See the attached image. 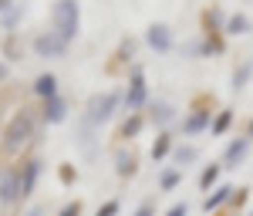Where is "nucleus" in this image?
<instances>
[{"label":"nucleus","mask_w":253,"mask_h":216,"mask_svg":"<svg viewBox=\"0 0 253 216\" xmlns=\"http://www.w3.org/2000/svg\"><path fill=\"white\" fill-rule=\"evenodd\" d=\"M31 135H34V112L31 108H20L17 115L10 118L7 132H3V149L7 152H20L31 142Z\"/></svg>","instance_id":"obj_1"},{"label":"nucleus","mask_w":253,"mask_h":216,"mask_svg":"<svg viewBox=\"0 0 253 216\" xmlns=\"http://www.w3.org/2000/svg\"><path fill=\"white\" fill-rule=\"evenodd\" d=\"M78 0H58L54 3V27L64 41H71L78 34Z\"/></svg>","instance_id":"obj_2"},{"label":"nucleus","mask_w":253,"mask_h":216,"mask_svg":"<svg viewBox=\"0 0 253 216\" xmlns=\"http://www.w3.org/2000/svg\"><path fill=\"white\" fill-rule=\"evenodd\" d=\"M115 105H118V91H105V95H95L88 101V122L98 125V122H108L115 115Z\"/></svg>","instance_id":"obj_3"},{"label":"nucleus","mask_w":253,"mask_h":216,"mask_svg":"<svg viewBox=\"0 0 253 216\" xmlns=\"http://www.w3.org/2000/svg\"><path fill=\"white\" fill-rule=\"evenodd\" d=\"M145 98H149V91H145V75H142V68H132V81H128V91H125V105L135 112V108H142L145 105Z\"/></svg>","instance_id":"obj_4"},{"label":"nucleus","mask_w":253,"mask_h":216,"mask_svg":"<svg viewBox=\"0 0 253 216\" xmlns=\"http://www.w3.org/2000/svg\"><path fill=\"white\" fill-rule=\"evenodd\" d=\"M34 51H38L41 58H61V54L68 51V41L61 38L58 31H54V34H41V38L34 41Z\"/></svg>","instance_id":"obj_5"},{"label":"nucleus","mask_w":253,"mask_h":216,"mask_svg":"<svg viewBox=\"0 0 253 216\" xmlns=\"http://www.w3.org/2000/svg\"><path fill=\"white\" fill-rule=\"evenodd\" d=\"M20 199V169H3L0 173V203Z\"/></svg>","instance_id":"obj_6"},{"label":"nucleus","mask_w":253,"mask_h":216,"mask_svg":"<svg viewBox=\"0 0 253 216\" xmlns=\"http://www.w3.org/2000/svg\"><path fill=\"white\" fill-rule=\"evenodd\" d=\"M145 41H149V47H152V51H159V54L172 51V31H169L166 24H152V27L145 31Z\"/></svg>","instance_id":"obj_7"},{"label":"nucleus","mask_w":253,"mask_h":216,"mask_svg":"<svg viewBox=\"0 0 253 216\" xmlns=\"http://www.w3.org/2000/svg\"><path fill=\"white\" fill-rule=\"evenodd\" d=\"M250 138L243 135V138H236V142H230L226 145V152H223V169H236L243 159H247V152H250Z\"/></svg>","instance_id":"obj_8"},{"label":"nucleus","mask_w":253,"mask_h":216,"mask_svg":"<svg viewBox=\"0 0 253 216\" xmlns=\"http://www.w3.org/2000/svg\"><path fill=\"white\" fill-rule=\"evenodd\" d=\"M38 176H41V162H38V159H31V162H24V166H20V199L34 193Z\"/></svg>","instance_id":"obj_9"},{"label":"nucleus","mask_w":253,"mask_h":216,"mask_svg":"<svg viewBox=\"0 0 253 216\" xmlns=\"http://www.w3.org/2000/svg\"><path fill=\"white\" fill-rule=\"evenodd\" d=\"M210 115H213V112H210L206 105H199V108H196L193 115H189L186 122H182V132H186V135H196V132L210 129Z\"/></svg>","instance_id":"obj_10"},{"label":"nucleus","mask_w":253,"mask_h":216,"mask_svg":"<svg viewBox=\"0 0 253 216\" xmlns=\"http://www.w3.org/2000/svg\"><path fill=\"white\" fill-rule=\"evenodd\" d=\"M230 196H233V186H216V189H210V196L203 199V210L206 213H216L219 206L230 203Z\"/></svg>","instance_id":"obj_11"},{"label":"nucleus","mask_w":253,"mask_h":216,"mask_svg":"<svg viewBox=\"0 0 253 216\" xmlns=\"http://www.w3.org/2000/svg\"><path fill=\"white\" fill-rule=\"evenodd\" d=\"M250 31H253V24L247 14H230L226 24H223V34H250Z\"/></svg>","instance_id":"obj_12"},{"label":"nucleus","mask_w":253,"mask_h":216,"mask_svg":"<svg viewBox=\"0 0 253 216\" xmlns=\"http://www.w3.org/2000/svg\"><path fill=\"white\" fill-rule=\"evenodd\" d=\"M64 115H68V105H64V98H47L44 101V122H64Z\"/></svg>","instance_id":"obj_13"},{"label":"nucleus","mask_w":253,"mask_h":216,"mask_svg":"<svg viewBox=\"0 0 253 216\" xmlns=\"http://www.w3.org/2000/svg\"><path fill=\"white\" fill-rule=\"evenodd\" d=\"M34 91H38L44 101H47V98H58V78H54V75H41V78L34 81Z\"/></svg>","instance_id":"obj_14"},{"label":"nucleus","mask_w":253,"mask_h":216,"mask_svg":"<svg viewBox=\"0 0 253 216\" xmlns=\"http://www.w3.org/2000/svg\"><path fill=\"white\" fill-rule=\"evenodd\" d=\"M219 173H223V166H206V169H203V173H199V189H203V193H210V189H213L216 186V179H219Z\"/></svg>","instance_id":"obj_15"},{"label":"nucleus","mask_w":253,"mask_h":216,"mask_svg":"<svg viewBox=\"0 0 253 216\" xmlns=\"http://www.w3.org/2000/svg\"><path fill=\"white\" fill-rule=\"evenodd\" d=\"M230 125H233V112H230V108H219V115L213 118V125H210V132H213V135H223V132H226Z\"/></svg>","instance_id":"obj_16"},{"label":"nucleus","mask_w":253,"mask_h":216,"mask_svg":"<svg viewBox=\"0 0 253 216\" xmlns=\"http://www.w3.org/2000/svg\"><path fill=\"white\" fill-rule=\"evenodd\" d=\"M152 118H156L159 125H169V122L175 118L172 105H169V101H156V105H152Z\"/></svg>","instance_id":"obj_17"},{"label":"nucleus","mask_w":253,"mask_h":216,"mask_svg":"<svg viewBox=\"0 0 253 216\" xmlns=\"http://www.w3.org/2000/svg\"><path fill=\"white\" fill-rule=\"evenodd\" d=\"M115 169H118V176H122V179L135 176V169H138V166H135V156H132V152H128V156H125V152H118V166H115Z\"/></svg>","instance_id":"obj_18"},{"label":"nucleus","mask_w":253,"mask_h":216,"mask_svg":"<svg viewBox=\"0 0 253 216\" xmlns=\"http://www.w3.org/2000/svg\"><path fill=\"white\" fill-rule=\"evenodd\" d=\"M196 156H199V152H196L193 145H182V149H175V152H172V159H175V169H186V166H189V162H193Z\"/></svg>","instance_id":"obj_19"},{"label":"nucleus","mask_w":253,"mask_h":216,"mask_svg":"<svg viewBox=\"0 0 253 216\" xmlns=\"http://www.w3.org/2000/svg\"><path fill=\"white\" fill-rule=\"evenodd\" d=\"M138 132H142V115H132L122 129H118V138H135Z\"/></svg>","instance_id":"obj_20"},{"label":"nucleus","mask_w":253,"mask_h":216,"mask_svg":"<svg viewBox=\"0 0 253 216\" xmlns=\"http://www.w3.org/2000/svg\"><path fill=\"white\" fill-rule=\"evenodd\" d=\"M179 182H182V169H166V173H162V179H159V186H162L166 193H169V189H175Z\"/></svg>","instance_id":"obj_21"},{"label":"nucleus","mask_w":253,"mask_h":216,"mask_svg":"<svg viewBox=\"0 0 253 216\" xmlns=\"http://www.w3.org/2000/svg\"><path fill=\"white\" fill-rule=\"evenodd\" d=\"M169 152H172V138H169V135H159L156 145H152V159L159 162V159H166Z\"/></svg>","instance_id":"obj_22"},{"label":"nucleus","mask_w":253,"mask_h":216,"mask_svg":"<svg viewBox=\"0 0 253 216\" xmlns=\"http://www.w3.org/2000/svg\"><path fill=\"white\" fill-rule=\"evenodd\" d=\"M250 75H253V64H250V61H247V64H240V68L233 71V88H236V91L250 81Z\"/></svg>","instance_id":"obj_23"},{"label":"nucleus","mask_w":253,"mask_h":216,"mask_svg":"<svg viewBox=\"0 0 253 216\" xmlns=\"http://www.w3.org/2000/svg\"><path fill=\"white\" fill-rule=\"evenodd\" d=\"M247 196H250V189H233V196H230V206H236V210H240V206L247 203Z\"/></svg>","instance_id":"obj_24"},{"label":"nucleus","mask_w":253,"mask_h":216,"mask_svg":"<svg viewBox=\"0 0 253 216\" xmlns=\"http://www.w3.org/2000/svg\"><path fill=\"white\" fill-rule=\"evenodd\" d=\"M118 213V199H112V203H105V206H98L95 216H115Z\"/></svg>","instance_id":"obj_25"},{"label":"nucleus","mask_w":253,"mask_h":216,"mask_svg":"<svg viewBox=\"0 0 253 216\" xmlns=\"http://www.w3.org/2000/svg\"><path fill=\"white\" fill-rule=\"evenodd\" d=\"M152 213H156V203H152V199H145V203L135 210V216H152Z\"/></svg>","instance_id":"obj_26"},{"label":"nucleus","mask_w":253,"mask_h":216,"mask_svg":"<svg viewBox=\"0 0 253 216\" xmlns=\"http://www.w3.org/2000/svg\"><path fill=\"white\" fill-rule=\"evenodd\" d=\"M166 216H189V203H175V206H172Z\"/></svg>","instance_id":"obj_27"},{"label":"nucleus","mask_w":253,"mask_h":216,"mask_svg":"<svg viewBox=\"0 0 253 216\" xmlns=\"http://www.w3.org/2000/svg\"><path fill=\"white\" fill-rule=\"evenodd\" d=\"M61 216H81V203L75 199V203H68L64 210H61Z\"/></svg>","instance_id":"obj_28"},{"label":"nucleus","mask_w":253,"mask_h":216,"mask_svg":"<svg viewBox=\"0 0 253 216\" xmlns=\"http://www.w3.org/2000/svg\"><path fill=\"white\" fill-rule=\"evenodd\" d=\"M247 138L253 142V118H250V125H247Z\"/></svg>","instance_id":"obj_29"},{"label":"nucleus","mask_w":253,"mask_h":216,"mask_svg":"<svg viewBox=\"0 0 253 216\" xmlns=\"http://www.w3.org/2000/svg\"><path fill=\"white\" fill-rule=\"evenodd\" d=\"M0 10H10V0H0Z\"/></svg>","instance_id":"obj_30"},{"label":"nucleus","mask_w":253,"mask_h":216,"mask_svg":"<svg viewBox=\"0 0 253 216\" xmlns=\"http://www.w3.org/2000/svg\"><path fill=\"white\" fill-rule=\"evenodd\" d=\"M7 78V64H0V81Z\"/></svg>","instance_id":"obj_31"},{"label":"nucleus","mask_w":253,"mask_h":216,"mask_svg":"<svg viewBox=\"0 0 253 216\" xmlns=\"http://www.w3.org/2000/svg\"><path fill=\"white\" fill-rule=\"evenodd\" d=\"M27 216H41V206H34V210H31V213H27Z\"/></svg>","instance_id":"obj_32"},{"label":"nucleus","mask_w":253,"mask_h":216,"mask_svg":"<svg viewBox=\"0 0 253 216\" xmlns=\"http://www.w3.org/2000/svg\"><path fill=\"white\" fill-rule=\"evenodd\" d=\"M250 216H253V213H250Z\"/></svg>","instance_id":"obj_33"}]
</instances>
